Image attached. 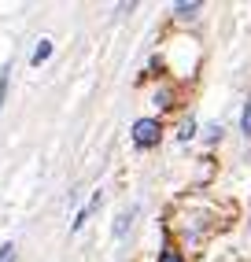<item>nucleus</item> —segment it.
I'll return each instance as SVG.
<instances>
[{"mask_svg":"<svg viewBox=\"0 0 251 262\" xmlns=\"http://www.w3.org/2000/svg\"><path fill=\"white\" fill-rule=\"evenodd\" d=\"M133 144H137V148H152V144H159V122H155V118H140V122H133Z\"/></svg>","mask_w":251,"mask_h":262,"instance_id":"obj_1","label":"nucleus"},{"mask_svg":"<svg viewBox=\"0 0 251 262\" xmlns=\"http://www.w3.org/2000/svg\"><path fill=\"white\" fill-rule=\"evenodd\" d=\"M48 56H52V41H41L37 48H33V56H30V63H33V67H41V63H45Z\"/></svg>","mask_w":251,"mask_h":262,"instance_id":"obj_2","label":"nucleus"},{"mask_svg":"<svg viewBox=\"0 0 251 262\" xmlns=\"http://www.w3.org/2000/svg\"><path fill=\"white\" fill-rule=\"evenodd\" d=\"M196 11H200V4H174L177 19H196Z\"/></svg>","mask_w":251,"mask_h":262,"instance_id":"obj_3","label":"nucleus"},{"mask_svg":"<svg viewBox=\"0 0 251 262\" xmlns=\"http://www.w3.org/2000/svg\"><path fill=\"white\" fill-rule=\"evenodd\" d=\"M240 129H244V133L251 137V100L244 103V115H240Z\"/></svg>","mask_w":251,"mask_h":262,"instance_id":"obj_4","label":"nucleus"},{"mask_svg":"<svg viewBox=\"0 0 251 262\" xmlns=\"http://www.w3.org/2000/svg\"><path fill=\"white\" fill-rule=\"evenodd\" d=\"M0 262H15V244H4V248H0Z\"/></svg>","mask_w":251,"mask_h":262,"instance_id":"obj_5","label":"nucleus"},{"mask_svg":"<svg viewBox=\"0 0 251 262\" xmlns=\"http://www.w3.org/2000/svg\"><path fill=\"white\" fill-rule=\"evenodd\" d=\"M4 100H8V71H0V107H4Z\"/></svg>","mask_w":251,"mask_h":262,"instance_id":"obj_6","label":"nucleus"},{"mask_svg":"<svg viewBox=\"0 0 251 262\" xmlns=\"http://www.w3.org/2000/svg\"><path fill=\"white\" fill-rule=\"evenodd\" d=\"M192 133H196V126H192V122H185V126H181V141H189Z\"/></svg>","mask_w":251,"mask_h":262,"instance_id":"obj_7","label":"nucleus"},{"mask_svg":"<svg viewBox=\"0 0 251 262\" xmlns=\"http://www.w3.org/2000/svg\"><path fill=\"white\" fill-rule=\"evenodd\" d=\"M159 262H181V255H174V251H163V258Z\"/></svg>","mask_w":251,"mask_h":262,"instance_id":"obj_8","label":"nucleus"}]
</instances>
